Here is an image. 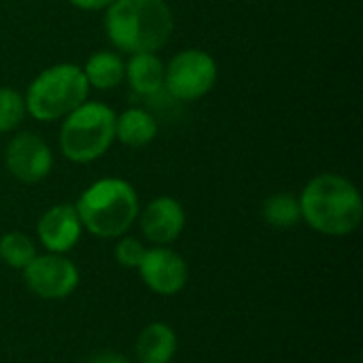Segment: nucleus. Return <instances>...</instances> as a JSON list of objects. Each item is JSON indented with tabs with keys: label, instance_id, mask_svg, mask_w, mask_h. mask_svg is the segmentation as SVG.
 Returning <instances> with one entry per match:
<instances>
[{
	"label": "nucleus",
	"instance_id": "obj_12",
	"mask_svg": "<svg viewBox=\"0 0 363 363\" xmlns=\"http://www.w3.org/2000/svg\"><path fill=\"white\" fill-rule=\"evenodd\" d=\"M157 134L155 117L145 108H128L115 119V138L128 147H145Z\"/></svg>",
	"mask_w": 363,
	"mask_h": 363
},
{
	"label": "nucleus",
	"instance_id": "obj_16",
	"mask_svg": "<svg viewBox=\"0 0 363 363\" xmlns=\"http://www.w3.org/2000/svg\"><path fill=\"white\" fill-rule=\"evenodd\" d=\"M264 219L272 225V228H291L300 221L302 211H300V200H296L289 194H274L264 202Z\"/></svg>",
	"mask_w": 363,
	"mask_h": 363
},
{
	"label": "nucleus",
	"instance_id": "obj_3",
	"mask_svg": "<svg viewBox=\"0 0 363 363\" xmlns=\"http://www.w3.org/2000/svg\"><path fill=\"white\" fill-rule=\"evenodd\" d=\"M81 225L102 238L121 236L138 213V200L130 183L121 179H102L94 183L77 202Z\"/></svg>",
	"mask_w": 363,
	"mask_h": 363
},
{
	"label": "nucleus",
	"instance_id": "obj_8",
	"mask_svg": "<svg viewBox=\"0 0 363 363\" xmlns=\"http://www.w3.org/2000/svg\"><path fill=\"white\" fill-rule=\"evenodd\" d=\"M6 168L21 183H38L51 170L49 147L32 132L17 134L6 147Z\"/></svg>",
	"mask_w": 363,
	"mask_h": 363
},
{
	"label": "nucleus",
	"instance_id": "obj_19",
	"mask_svg": "<svg viewBox=\"0 0 363 363\" xmlns=\"http://www.w3.org/2000/svg\"><path fill=\"white\" fill-rule=\"evenodd\" d=\"M145 253L147 251L143 249V245L136 238H123L117 245V251H115L117 262L121 266H125V268H138L140 262H143V257H145Z\"/></svg>",
	"mask_w": 363,
	"mask_h": 363
},
{
	"label": "nucleus",
	"instance_id": "obj_15",
	"mask_svg": "<svg viewBox=\"0 0 363 363\" xmlns=\"http://www.w3.org/2000/svg\"><path fill=\"white\" fill-rule=\"evenodd\" d=\"M83 74L89 85H94L98 89H111L123 81L125 66L119 55H115L111 51H100L87 60Z\"/></svg>",
	"mask_w": 363,
	"mask_h": 363
},
{
	"label": "nucleus",
	"instance_id": "obj_14",
	"mask_svg": "<svg viewBox=\"0 0 363 363\" xmlns=\"http://www.w3.org/2000/svg\"><path fill=\"white\" fill-rule=\"evenodd\" d=\"M177 351L174 332L164 323L149 325L136 342V355L140 363H168Z\"/></svg>",
	"mask_w": 363,
	"mask_h": 363
},
{
	"label": "nucleus",
	"instance_id": "obj_17",
	"mask_svg": "<svg viewBox=\"0 0 363 363\" xmlns=\"http://www.w3.org/2000/svg\"><path fill=\"white\" fill-rule=\"evenodd\" d=\"M0 257L11 268L23 270L36 257V251L28 236H23L19 232H11L0 238Z\"/></svg>",
	"mask_w": 363,
	"mask_h": 363
},
{
	"label": "nucleus",
	"instance_id": "obj_5",
	"mask_svg": "<svg viewBox=\"0 0 363 363\" xmlns=\"http://www.w3.org/2000/svg\"><path fill=\"white\" fill-rule=\"evenodd\" d=\"M115 113L100 102H83L62 125V153L79 164L94 162L106 153L115 140Z\"/></svg>",
	"mask_w": 363,
	"mask_h": 363
},
{
	"label": "nucleus",
	"instance_id": "obj_11",
	"mask_svg": "<svg viewBox=\"0 0 363 363\" xmlns=\"http://www.w3.org/2000/svg\"><path fill=\"white\" fill-rule=\"evenodd\" d=\"M183 225H185V213L181 204L172 198L153 200L145 208L143 221H140L143 234L155 245H168L177 240Z\"/></svg>",
	"mask_w": 363,
	"mask_h": 363
},
{
	"label": "nucleus",
	"instance_id": "obj_4",
	"mask_svg": "<svg viewBox=\"0 0 363 363\" xmlns=\"http://www.w3.org/2000/svg\"><path fill=\"white\" fill-rule=\"evenodd\" d=\"M89 83L79 66L57 64L40 72L26 96V111L40 121H53L77 106H81L87 98Z\"/></svg>",
	"mask_w": 363,
	"mask_h": 363
},
{
	"label": "nucleus",
	"instance_id": "obj_7",
	"mask_svg": "<svg viewBox=\"0 0 363 363\" xmlns=\"http://www.w3.org/2000/svg\"><path fill=\"white\" fill-rule=\"evenodd\" d=\"M26 281L30 289L47 300H60L72 294L79 283L77 268L60 255L34 257L26 268Z\"/></svg>",
	"mask_w": 363,
	"mask_h": 363
},
{
	"label": "nucleus",
	"instance_id": "obj_13",
	"mask_svg": "<svg viewBox=\"0 0 363 363\" xmlns=\"http://www.w3.org/2000/svg\"><path fill=\"white\" fill-rule=\"evenodd\" d=\"M125 74L132 89L140 96H153L164 89V64L153 53H134Z\"/></svg>",
	"mask_w": 363,
	"mask_h": 363
},
{
	"label": "nucleus",
	"instance_id": "obj_20",
	"mask_svg": "<svg viewBox=\"0 0 363 363\" xmlns=\"http://www.w3.org/2000/svg\"><path fill=\"white\" fill-rule=\"evenodd\" d=\"M70 4L79 6V9H85V11H98V9H106L111 6L115 0H68Z\"/></svg>",
	"mask_w": 363,
	"mask_h": 363
},
{
	"label": "nucleus",
	"instance_id": "obj_21",
	"mask_svg": "<svg viewBox=\"0 0 363 363\" xmlns=\"http://www.w3.org/2000/svg\"><path fill=\"white\" fill-rule=\"evenodd\" d=\"M89 363H128V359L121 357V355H117V353H100V355H96Z\"/></svg>",
	"mask_w": 363,
	"mask_h": 363
},
{
	"label": "nucleus",
	"instance_id": "obj_10",
	"mask_svg": "<svg viewBox=\"0 0 363 363\" xmlns=\"http://www.w3.org/2000/svg\"><path fill=\"white\" fill-rule=\"evenodd\" d=\"M38 236L40 242L53 253H64L72 249L81 236V219L77 215V208L70 204L49 208L38 221Z\"/></svg>",
	"mask_w": 363,
	"mask_h": 363
},
{
	"label": "nucleus",
	"instance_id": "obj_2",
	"mask_svg": "<svg viewBox=\"0 0 363 363\" xmlns=\"http://www.w3.org/2000/svg\"><path fill=\"white\" fill-rule=\"evenodd\" d=\"M300 211L311 228L330 236L351 234L363 217L359 191L338 174L313 179L300 198Z\"/></svg>",
	"mask_w": 363,
	"mask_h": 363
},
{
	"label": "nucleus",
	"instance_id": "obj_9",
	"mask_svg": "<svg viewBox=\"0 0 363 363\" xmlns=\"http://www.w3.org/2000/svg\"><path fill=\"white\" fill-rule=\"evenodd\" d=\"M143 281L162 296H172L183 289L187 281V266L185 262L168 249H153L147 251L140 266Z\"/></svg>",
	"mask_w": 363,
	"mask_h": 363
},
{
	"label": "nucleus",
	"instance_id": "obj_18",
	"mask_svg": "<svg viewBox=\"0 0 363 363\" xmlns=\"http://www.w3.org/2000/svg\"><path fill=\"white\" fill-rule=\"evenodd\" d=\"M26 115L23 98L9 87H0V132H9L21 123Z\"/></svg>",
	"mask_w": 363,
	"mask_h": 363
},
{
	"label": "nucleus",
	"instance_id": "obj_6",
	"mask_svg": "<svg viewBox=\"0 0 363 363\" xmlns=\"http://www.w3.org/2000/svg\"><path fill=\"white\" fill-rule=\"evenodd\" d=\"M217 79V64L215 60L200 51L187 49L174 55L164 68V87L174 100H196L202 98Z\"/></svg>",
	"mask_w": 363,
	"mask_h": 363
},
{
	"label": "nucleus",
	"instance_id": "obj_1",
	"mask_svg": "<svg viewBox=\"0 0 363 363\" xmlns=\"http://www.w3.org/2000/svg\"><path fill=\"white\" fill-rule=\"evenodd\" d=\"M106 34L128 53H153L172 32V13L164 0H115L108 6Z\"/></svg>",
	"mask_w": 363,
	"mask_h": 363
}]
</instances>
